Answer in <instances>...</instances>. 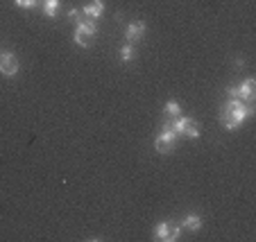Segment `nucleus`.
I'll return each mask as SVG.
<instances>
[{
    "label": "nucleus",
    "instance_id": "ddd939ff",
    "mask_svg": "<svg viewBox=\"0 0 256 242\" xmlns=\"http://www.w3.org/2000/svg\"><path fill=\"white\" fill-rule=\"evenodd\" d=\"M136 57V50H134V45L132 43H127V45H122L120 48V59L122 61H132V59Z\"/></svg>",
    "mask_w": 256,
    "mask_h": 242
},
{
    "label": "nucleus",
    "instance_id": "f03ea898",
    "mask_svg": "<svg viewBox=\"0 0 256 242\" xmlns=\"http://www.w3.org/2000/svg\"><path fill=\"white\" fill-rule=\"evenodd\" d=\"M166 127L168 129H174L177 136H184V138H198L200 136V125L195 118L188 116H179L174 120H166Z\"/></svg>",
    "mask_w": 256,
    "mask_h": 242
},
{
    "label": "nucleus",
    "instance_id": "1a4fd4ad",
    "mask_svg": "<svg viewBox=\"0 0 256 242\" xmlns=\"http://www.w3.org/2000/svg\"><path fill=\"white\" fill-rule=\"evenodd\" d=\"M102 11H104V2L102 0H91L88 5H84V9H82V14L86 16V18H100L102 16Z\"/></svg>",
    "mask_w": 256,
    "mask_h": 242
},
{
    "label": "nucleus",
    "instance_id": "f8f14e48",
    "mask_svg": "<svg viewBox=\"0 0 256 242\" xmlns=\"http://www.w3.org/2000/svg\"><path fill=\"white\" fill-rule=\"evenodd\" d=\"M41 5H44V14L46 16H57V11H59V0H41Z\"/></svg>",
    "mask_w": 256,
    "mask_h": 242
},
{
    "label": "nucleus",
    "instance_id": "9d476101",
    "mask_svg": "<svg viewBox=\"0 0 256 242\" xmlns=\"http://www.w3.org/2000/svg\"><path fill=\"white\" fill-rule=\"evenodd\" d=\"M182 224H184L186 231H200L202 224H204V220H202V215H198V213H188Z\"/></svg>",
    "mask_w": 256,
    "mask_h": 242
},
{
    "label": "nucleus",
    "instance_id": "39448f33",
    "mask_svg": "<svg viewBox=\"0 0 256 242\" xmlns=\"http://www.w3.org/2000/svg\"><path fill=\"white\" fill-rule=\"evenodd\" d=\"M179 233H182V229L174 222H161L159 227L154 229V238L159 242H174L179 238Z\"/></svg>",
    "mask_w": 256,
    "mask_h": 242
},
{
    "label": "nucleus",
    "instance_id": "2eb2a0df",
    "mask_svg": "<svg viewBox=\"0 0 256 242\" xmlns=\"http://www.w3.org/2000/svg\"><path fill=\"white\" fill-rule=\"evenodd\" d=\"M68 18H72V20H75V23H80V20H82V18H86V16L82 14V9H70V11H68Z\"/></svg>",
    "mask_w": 256,
    "mask_h": 242
},
{
    "label": "nucleus",
    "instance_id": "423d86ee",
    "mask_svg": "<svg viewBox=\"0 0 256 242\" xmlns=\"http://www.w3.org/2000/svg\"><path fill=\"white\" fill-rule=\"evenodd\" d=\"M18 68H20V63L14 52H10V50H7V52H0V73L5 75V77H14V75L18 73Z\"/></svg>",
    "mask_w": 256,
    "mask_h": 242
},
{
    "label": "nucleus",
    "instance_id": "20e7f679",
    "mask_svg": "<svg viewBox=\"0 0 256 242\" xmlns=\"http://www.w3.org/2000/svg\"><path fill=\"white\" fill-rule=\"evenodd\" d=\"M177 138L179 136L174 134V129H168V127H166V129L156 136L154 150L159 152V154H170V152L174 150V145H177Z\"/></svg>",
    "mask_w": 256,
    "mask_h": 242
},
{
    "label": "nucleus",
    "instance_id": "4468645a",
    "mask_svg": "<svg viewBox=\"0 0 256 242\" xmlns=\"http://www.w3.org/2000/svg\"><path fill=\"white\" fill-rule=\"evenodd\" d=\"M18 7H23V9H34V7H39L41 0H14Z\"/></svg>",
    "mask_w": 256,
    "mask_h": 242
},
{
    "label": "nucleus",
    "instance_id": "9b49d317",
    "mask_svg": "<svg viewBox=\"0 0 256 242\" xmlns=\"http://www.w3.org/2000/svg\"><path fill=\"white\" fill-rule=\"evenodd\" d=\"M164 113H166V118H168V120H174V118H179V116H182V107H179V102L177 100L166 102Z\"/></svg>",
    "mask_w": 256,
    "mask_h": 242
},
{
    "label": "nucleus",
    "instance_id": "0eeeda50",
    "mask_svg": "<svg viewBox=\"0 0 256 242\" xmlns=\"http://www.w3.org/2000/svg\"><path fill=\"white\" fill-rule=\"evenodd\" d=\"M256 97V82L252 77H247L245 82L238 86V100H242L245 104H252Z\"/></svg>",
    "mask_w": 256,
    "mask_h": 242
},
{
    "label": "nucleus",
    "instance_id": "6e6552de",
    "mask_svg": "<svg viewBox=\"0 0 256 242\" xmlns=\"http://www.w3.org/2000/svg\"><path fill=\"white\" fill-rule=\"evenodd\" d=\"M145 23L143 20H134V23H130L125 27V34H127V39L130 41H138V39H143V34H145Z\"/></svg>",
    "mask_w": 256,
    "mask_h": 242
},
{
    "label": "nucleus",
    "instance_id": "dca6fc26",
    "mask_svg": "<svg viewBox=\"0 0 256 242\" xmlns=\"http://www.w3.org/2000/svg\"><path fill=\"white\" fill-rule=\"evenodd\" d=\"M227 91H229V95H232V97H238V88L236 86H229Z\"/></svg>",
    "mask_w": 256,
    "mask_h": 242
},
{
    "label": "nucleus",
    "instance_id": "f257e3e1",
    "mask_svg": "<svg viewBox=\"0 0 256 242\" xmlns=\"http://www.w3.org/2000/svg\"><path fill=\"white\" fill-rule=\"evenodd\" d=\"M252 113H254L252 104H245V102L238 100V97H232V100L220 109V122L224 125V129H236V127H240L242 122L252 116Z\"/></svg>",
    "mask_w": 256,
    "mask_h": 242
},
{
    "label": "nucleus",
    "instance_id": "7ed1b4c3",
    "mask_svg": "<svg viewBox=\"0 0 256 242\" xmlns=\"http://www.w3.org/2000/svg\"><path fill=\"white\" fill-rule=\"evenodd\" d=\"M96 34H98V25L93 18H82L75 27V43L82 48H91L96 43Z\"/></svg>",
    "mask_w": 256,
    "mask_h": 242
}]
</instances>
